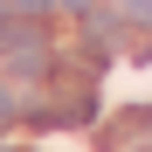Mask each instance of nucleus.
I'll return each instance as SVG.
<instances>
[{
    "label": "nucleus",
    "mask_w": 152,
    "mask_h": 152,
    "mask_svg": "<svg viewBox=\"0 0 152 152\" xmlns=\"http://www.w3.org/2000/svg\"><path fill=\"white\" fill-rule=\"evenodd\" d=\"M14 7H21V14H48L56 0H14Z\"/></svg>",
    "instance_id": "20e7f679"
},
{
    "label": "nucleus",
    "mask_w": 152,
    "mask_h": 152,
    "mask_svg": "<svg viewBox=\"0 0 152 152\" xmlns=\"http://www.w3.org/2000/svg\"><path fill=\"white\" fill-rule=\"evenodd\" d=\"M7 7H14V0H0V21H7Z\"/></svg>",
    "instance_id": "423d86ee"
},
{
    "label": "nucleus",
    "mask_w": 152,
    "mask_h": 152,
    "mask_svg": "<svg viewBox=\"0 0 152 152\" xmlns=\"http://www.w3.org/2000/svg\"><path fill=\"white\" fill-rule=\"evenodd\" d=\"M14 111H21V104H14V90H0V124H14Z\"/></svg>",
    "instance_id": "7ed1b4c3"
},
{
    "label": "nucleus",
    "mask_w": 152,
    "mask_h": 152,
    "mask_svg": "<svg viewBox=\"0 0 152 152\" xmlns=\"http://www.w3.org/2000/svg\"><path fill=\"white\" fill-rule=\"evenodd\" d=\"M28 48H48L42 28H28V21H0V56H28Z\"/></svg>",
    "instance_id": "f257e3e1"
},
{
    "label": "nucleus",
    "mask_w": 152,
    "mask_h": 152,
    "mask_svg": "<svg viewBox=\"0 0 152 152\" xmlns=\"http://www.w3.org/2000/svg\"><path fill=\"white\" fill-rule=\"evenodd\" d=\"M62 7H76V14H90V0H62Z\"/></svg>",
    "instance_id": "39448f33"
},
{
    "label": "nucleus",
    "mask_w": 152,
    "mask_h": 152,
    "mask_svg": "<svg viewBox=\"0 0 152 152\" xmlns=\"http://www.w3.org/2000/svg\"><path fill=\"white\" fill-rule=\"evenodd\" d=\"M124 14H132V21H145V28H152V0H124Z\"/></svg>",
    "instance_id": "f03ea898"
}]
</instances>
